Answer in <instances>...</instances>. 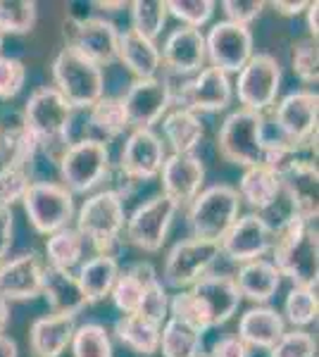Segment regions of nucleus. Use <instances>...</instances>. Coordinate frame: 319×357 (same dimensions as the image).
<instances>
[{"instance_id":"f257e3e1","label":"nucleus","mask_w":319,"mask_h":357,"mask_svg":"<svg viewBox=\"0 0 319 357\" xmlns=\"http://www.w3.org/2000/svg\"><path fill=\"white\" fill-rule=\"evenodd\" d=\"M274 267L298 289H317L319 281V236L317 222L293 217L274 234Z\"/></svg>"},{"instance_id":"f03ea898","label":"nucleus","mask_w":319,"mask_h":357,"mask_svg":"<svg viewBox=\"0 0 319 357\" xmlns=\"http://www.w3.org/2000/svg\"><path fill=\"white\" fill-rule=\"evenodd\" d=\"M62 186L72 195L91 193L112 174L110 148L101 138H79L69 143L57 158Z\"/></svg>"},{"instance_id":"7ed1b4c3","label":"nucleus","mask_w":319,"mask_h":357,"mask_svg":"<svg viewBox=\"0 0 319 357\" xmlns=\"http://www.w3.org/2000/svg\"><path fill=\"white\" fill-rule=\"evenodd\" d=\"M124 198L117 188H103L84 200L77 212V231L89 238L98 255H110L124 231Z\"/></svg>"},{"instance_id":"20e7f679","label":"nucleus","mask_w":319,"mask_h":357,"mask_svg":"<svg viewBox=\"0 0 319 357\" xmlns=\"http://www.w3.org/2000/svg\"><path fill=\"white\" fill-rule=\"evenodd\" d=\"M53 89L74 110H89L103 98V69L72 48H62L53 60Z\"/></svg>"},{"instance_id":"39448f33","label":"nucleus","mask_w":319,"mask_h":357,"mask_svg":"<svg viewBox=\"0 0 319 357\" xmlns=\"http://www.w3.org/2000/svg\"><path fill=\"white\" fill-rule=\"evenodd\" d=\"M239 212L241 198L236 188L229 183H217V186L202 188L188 203V229L193 238L219 243L231 224L239 220Z\"/></svg>"},{"instance_id":"423d86ee","label":"nucleus","mask_w":319,"mask_h":357,"mask_svg":"<svg viewBox=\"0 0 319 357\" xmlns=\"http://www.w3.org/2000/svg\"><path fill=\"white\" fill-rule=\"evenodd\" d=\"M265 117L251 110H236L217 131V148L224 160L241 167H258L265 158Z\"/></svg>"},{"instance_id":"0eeeda50","label":"nucleus","mask_w":319,"mask_h":357,"mask_svg":"<svg viewBox=\"0 0 319 357\" xmlns=\"http://www.w3.org/2000/svg\"><path fill=\"white\" fill-rule=\"evenodd\" d=\"M74 112L77 110L57 93L53 86H43V89H36L29 96L22 117H24L31 136L38 141V146L48 151L57 143L67 141L74 122Z\"/></svg>"},{"instance_id":"6e6552de","label":"nucleus","mask_w":319,"mask_h":357,"mask_svg":"<svg viewBox=\"0 0 319 357\" xmlns=\"http://www.w3.org/2000/svg\"><path fill=\"white\" fill-rule=\"evenodd\" d=\"M22 205L31 227L43 236L62 231L74 220V195L55 181H31Z\"/></svg>"},{"instance_id":"1a4fd4ad","label":"nucleus","mask_w":319,"mask_h":357,"mask_svg":"<svg viewBox=\"0 0 319 357\" xmlns=\"http://www.w3.org/2000/svg\"><path fill=\"white\" fill-rule=\"evenodd\" d=\"M281 89V67L274 55L258 53L246 62L236 79V98L243 110L262 114L276 102Z\"/></svg>"},{"instance_id":"9d476101","label":"nucleus","mask_w":319,"mask_h":357,"mask_svg":"<svg viewBox=\"0 0 319 357\" xmlns=\"http://www.w3.org/2000/svg\"><path fill=\"white\" fill-rule=\"evenodd\" d=\"M219 243L214 241H202V238H184L179 243L172 245V250L167 252L165 260V286L177 291H186L195 284L198 279L207 274V269L217 262Z\"/></svg>"},{"instance_id":"9b49d317","label":"nucleus","mask_w":319,"mask_h":357,"mask_svg":"<svg viewBox=\"0 0 319 357\" xmlns=\"http://www.w3.org/2000/svg\"><path fill=\"white\" fill-rule=\"evenodd\" d=\"M177 212L179 205L167 195H153L146 203H141L124 222L129 243L143 252L162 250Z\"/></svg>"},{"instance_id":"f8f14e48","label":"nucleus","mask_w":319,"mask_h":357,"mask_svg":"<svg viewBox=\"0 0 319 357\" xmlns=\"http://www.w3.org/2000/svg\"><path fill=\"white\" fill-rule=\"evenodd\" d=\"M172 91V105L191 112H222L229 107L231 98H234V86L231 79L224 72L214 67H202L193 79L184 82L179 89Z\"/></svg>"},{"instance_id":"ddd939ff","label":"nucleus","mask_w":319,"mask_h":357,"mask_svg":"<svg viewBox=\"0 0 319 357\" xmlns=\"http://www.w3.org/2000/svg\"><path fill=\"white\" fill-rule=\"evenodd\" d=\"M67 48L77 50L98 67L112 65L117 60L119 31L105 17H86L81 22H65Z\"/></svg>"},{"instance_id":"4468645a","label":"nucleus","mask_w":319,"mask_h":357,"mask_svg":"<svg viewBox=\"0 0 319 357\" xmlns=\"http://www.w3.org/2000/svg\"><path fill=\"white\" fill-rule=\"evenodd\" d=\"M165 158V143L153 129H133L119 155V176L126 186L150 181L160 176Z\"/></svg>"},{"instance_id":"2eb2a0df","label":"nucleus","mask_w":319,"mask_h":357,"mask_svg":"<svg viewBox=\"0 0 319 357\" xmlns=\"http://www.w3.org/2000/svg\"><path fill=\"white\" fill-rule=\"evenodd\" d=\"M319 96L310 89H300L283 96L274 110V122L281 141L291 146H310L317 136Z\"/></svg>"},{"instance_id":"dca6fc26","label":"nucleus","mask_w":319,"mask_h":357,"mask_svg":"<svg viewBox=\"0 0 319 357\" xmlns=\"http://www.w3.org/2000/svg\"><path fill=\"white\" fill-rule=\"evenodd\" d=\"M253 53V33L248 26L231 24V22H217L205 36V60L210 67L229 74H239Z\"/></svg>"},{"instance_id":"f3484780","label":"nucleus","mask_w":319,"mask_h":357,"mask_svg":"<svg viewBox=\"0 0 319 357\" xmlns=\"http://www.w3.org/2000/svg\"><path fill=\"white\" fill-rule=\"evenodd\" d=\"M121 105H124L129 126H133V129H153L172 107L170 79H136L129 86L126 96L121 98Z\"/></svg>"},{"instance_id":"a211bd4d","label":"nucleus","mask_w":319,"mask_h":357,"mask_svg":"<svg viewBox=\"0 0 319 357\" xmlns=\"http://www.w3.org/2000/svg\"><path fill=\"white\" fill-rule=\"evenodd\" d=\"M272 245H274V231L262 217L251 212L231 224V229L219 241V252L231 262L246 264L265 257Z\"/></svg>"},{"instance_id":"6ab92c4d","label":"nucleus","mask_w":319,"mask_h":357,"mask_svg":"<svg viewBox=\"0 0 319 357\" xmlns=\"http://www.w3.org/2000/svg\"><path fill=\"white\" fill-rule=\"evenodd\" d=\"M188 291L198 301L210 329H217V326L226 324L241 305V293L234 284V276L205 274Z\"/></svg>"},{"instance_id":"aec40b11","label":"nucleus","mask_w":319,"mask_h":357,"mask_svg":"<svg viewBox=\"0 0 319 357\" xmlns=\"http://www.w3.org/2000/svg\"><path fill=\"white\" fill-rule=\"evenodd\" d=\"M162 178V195L174 200L179 207L191 203L205 183V165L198 155H177L172 153L165 158L160 169Z\"/></svg>"},{"instance_id":"412c9836","label":"nucleus","mask_w":319,"mask_h":357,"mask_svg":"<svg viewBox=\"0 0 319 357\" xmlns=\"http://www.w3.org/2000/svg\"><path fill=\"white\" fill-rule=\"evenodd\" d=\"M43 269L45 264L36 252H22L13 260H5L0 264V298L8 303L38 298Z\"/></svg>"},{"instance_id":"4be33fe9","label":"nucleus","mask_w":319,"mask_h":357,"mask_svg":"<svg viewBox=\"0 0 319 357\" xmlns=\"http://www.w3.org/2000/svg\"><path fill=\"white\" fill-rule=\"evenodd\" d=\"M283 195L291 203L295 217L305 222H317V162L312 158L300 155L295 162L279 176Z\"/></svg>"},{"instance_id":"5701e85b","label":"nucleus","mask_w":319,"mask_h":357,"mask_svg":"<svg viewBox=\"0 0 319 357\" xmlns=\"http://www.w3.org/2000/svg\"><path fill=\"white\" fill-rule=\"evenodd\" d=\"M162 65L179 77L198 74L205 65V36L200 29L179 26L165 38L160 50Z\"/></svg>"},{"instance_id":"b1692460","label":"nucleus","mask_w":319,"mask_h":357,"mask_svg":"<svg viewBox=\"0 0 319 357\" xmlns=\"http://www.w3.org/2000/svg\"><path fill=\"white\" fill-rule=\"evenodd\" d=\"M40 153H43V148L31 136L22 112H5L0 117V155H3V165L24 167L31 174V167Z\"/></svg>"},{"instance_id":"393cba45","label":"nucleus","mask_w":319,"mask_h":357,"mask_svg":"<svg viewBox=\"0 0 319 357\" xmlns=\"http://www.w3.org/2000/svg\"><path fill=\"white\" fill-rule=\"evenodd\" d=\"M77 317L72 314H45L34 319L29 329V348L34 357H60L72 343Z\"/></svg>"},{"instance_id":"a878e982","label":"nucleus","mask_w":319,"mask_h":357,"mask_svg":"<svg viewBox=\"0 0 319 357\" xmlns=\"http://www.w3.org/2000/svg\"><path fill=\"white\" fill-rule=\"evenodd\" d=\"M283 333H286V321H283L281 312H276L274 307H267V305H255L241 314L236 336L248 348L272 350Z\"/></svg>"},{"instance_id":"bb28decb","label":"nucleus","mask_w":319,"mask_h":357,"mask_svg":"<svg viewBox=\"0 0 319 357\" xmlns=\"http://www.w3.org/2000/svg\"><path fill=\"white\" fill-rule=\"evenodd\" d=\"M40 296L48 301V307L53 314H72L77 317L86 307V298L79 289V281L72 272L48 267L43 269L40 281Z\"/></svg>"},{"instance_id":"cd10ccee","label":"nucleus","mask_w":319,"mask_h":357,"mask_svg":"<svg viewBox=\"0 0 319 357\" xmlns=\"http://www.w3.org/2000/svg\"><path fill=\"white\" fill-rule=\"evenodd\" d=\"M236 193H239V198L246 200L253 210H258V215H265V212H269L272 207L281 200L283 188H281L279 174H274L269 167L258 165V167H248V169L243 172Z\"/></svg>"},{"instance_id":"c85d7f7f","label":"nucleus","mask_w":319,"mask_h":357,"mask_svg":"<svg viewBox=\"0 0 319 357\" xmlns=\"http://www.w3.org/2000/svg\"><path fill=\"white\" fill-rule=\"evenodd\" d=\"M234 284L239 289L241 298H248L255 305H265L276 296L281 286V274L274 267V262L265 260H253L241 264L239 274L234 276Z\"/></svg>"},{"instance_id":"c756f323","label":"nucleus","mask_w":319,"mask_h":357,"mask_svg":"<svg viewBox=\"0 0 319 357\" xmlns=\"http://www.w3.org/2000/svg\"><path fill=\"white\" fill-rule=\"evenodd\" d=\"M117 60L124 62V67L129 69L136 79H155L162 69L158 45L153 41L141 38L138 33H133L131 29L119 33Z\"/></svg>"},{"instance_id":"7c9ffc66","label":"nucleus","mask_w":319,"mask_h":357,"mask_svg":"<svg viewBox=\"0 0 319 357\" xmlns=\"http://www.w3.org/2000/svg\"><path fill=\"white\" fill-rule=\"evenodd\" d=\"M74 276H77L79 289L86 298V305H96L105 301L112 291L119 276V262L112 255H96L79 264V272Z\"/></svg>"},{"instance_id":"2f4dec72","label":"nucleus","mask_w":319,"mask_h":357,"mask_svg":"<svg viewBox=\"0 0 319 357\" xmlns=\"http://www.w3.org/2000/svg\"><path fill=\"white\" fill-rule=\"evenodd\" d=\"M162 136L170 143L172 153L193 155L195 148L200 146L202 136H205V126H202L200 117L195 112L184 110V107H174L162 119Z\"/></svg>"},{"instance_id":"473e14b6","label":"nucleus","mask_w":319,"mask_h":357,"mask_svg":"<svg viewBox=\"0 0 319 357\" xmlns=\"http://www.w3.org/2000/svg\"><path fill=\"white\" fill-rule=\"evenodd\" d=\"M129 269L143 284V303L138 314L143 319L162 326L167 321V312H170V293H167V286L160 281L158 272H155V267L150 262H136Z\"/></svg>"},{"instance_id":"72a5a7b5","label":"nucleus","mask_w":319,"mask_h":357,"mask_svg":"<svg viewBox=\"0 0 319 357\" xmlns=\"http://www.w3.org/2000/svg\"><path fill=\"white\" fill-rule=\"evenodd\" d=\"M160 329L162 326L143 319L141 314H121L114 321V333L126 348L138 355H155L160 350Z\"/></svg>"},{"instance_id":"f704fd0d","label":"nucleus","mask_w":319,"mask_h":357,"mask_svg":"<svg viewBox=\"0 0 319 357\" xmlns=\"http://www.w3.org/2000/svg\"><path fill=\"white\" fill-rule=\"evenodd\" d=\"M86 241L81 238L77 229H62L48 236L45 241V255H48V267L62 269V272H72L74 267L81 264L84 257Z\"/></svg>"},{"instance_id":"c9c22d12","label":"nucleus","mask_w":319,"mask_h":357,"mask_svg":"<svg viewBox=\"0 0 319 357\" xmlns=\"http://www.w3.org/2000/svg\"><path fill=\"white\" fill-rule=\"evenodd\" d=\"M160 350L162 357H200L202 336L181 321L167 317V321L160 329Z\"/></svg>"},{"instance_id":"e433bc0d","label":"nucleus","mask_w":319,"mask_h":357,"mask_svg":"<svg viewBox=\"0 0 319 357\" xmlns=\"http://www.w3.org/2000/svg\"><path fill=\"white\" fill-rule=\"evenodd\" d=\"M86 112H89V124L94 126L103 138H117L129 129V119H126L121 98L103 96L101 100L94 102Z\"/></svg>"},{"instance_id":"4c0bfd02","label":"nucleus","mask_w":319,"mask_h":357,"mask_svg":"<svg viewBox=\"0 0 319 357\" xmlns=\"http://www.w3.org/2000/svg\"><path fill=\"white\" fill-rule=\"evenodd\" d=\"M131 10V31L146 41H153L167 24V3L165 0H133Z\"/></svg>"},{"instance_id":"58836bf2","label":"nucleus","mask_w":319,"mask_h":357,"mask_svg":"<svg viewBox=\"0 0 319 357\" xmlns=\"http://www.w3.org/2000/svg\"><path fill=\"white\" fill-rule=\"evenodd\" d=\"M319 312L317 289H298L293 286L288 291L286 301H283V321L293 326V329H305V326L315 324Z\"/></svg>"},{"instance_id":"ea45409f","label":"nucleus","mask_w":319,"mask_h":357,"mask_svg":"<svg viewBox=\"0 0 319 357\" xmlns=\"http://www.w3.org/2000/svg\"><path fill=\"white\" fill-rule=\"evenodd\" d=\"M36 3L34 0H0V33L22 36L36 26Z\"/></svg>"},{"instance_id":"a19ab883","label":"nucleus","mask_w":319,"mask_h":357,"mask_svg":"<svg viewBox=\"0 0 319 357\" xmlns=\"http://www.w3.org/2000/svg\"><path fill=\"white\" fill-rule=\"evenodd\" d=\"M69 348H72L74 357H112V341H110L105 326L96 324V321L77 326Z\"/></svg>"},{"instance_id":"79ce46f5","label":"nucleus","mask_w":319,"mask_h":357,"mask_svg":"<svg viewBox=\"0 0 319 357\" xmlns=\"http://www.w3.org/2000/svg\"><path fill=\"white\" fill-rule=\"evenodd\" d=\"M110 298H112L114 307L119 310L121 314H138L143 303V284L131 269H126L124 274L119 272L117 281H114L112 291H110Z\"/></svg>"},{"instance_id":"37998d69","label":"nucleus","mask_w":319,"mask_h":357,"mask_svg":"<svg viewBox=\"0 0 319 357\" xmlns=\"http://www.w3.org/2000/svg\"><path fill=\"white\" fill-rule=\"evenodd\" d=\"M31 186V174L24 167L17 165H3L0 167V207H13L15 203H22Z\"/></svg>"},{"instance_id":"c03bdc74","label":"nucleus","mask_w":319,"mask_h":357,"mask_svg":"<svg viewBox=\"0 0 319 357\" xmlns=\"http://www.w3.org/2000/svg\"><path fill=\"white\" fill-rule=\"evenodd\" d=\"M167 15L184 22V26L200 29L212 20L214 3L212 0H170L167 3Z\"/></svg>"},{"instance_id":"a18cd8bd","label":"nucleus","mask_w":319,"mask_h":357,"mask_svg":"<svg viewBox=\"0 0 319 357\" xmlns=\"http://www.w3.org/2000/svg\"><path fill=\"white\" fill-rule=\"evenodd\" d=\"M291 65L295 77L303 84L312 86L319 82V57H317V41L312 38H300L298 43L293 45V57Z\"/></svg>"},{"instance_id":"49530a36","label":"nucleus","mask_w":319,"mask_h":357,"mask_svg":"<svg viewBox=\"0 0 319 357\" xmlns=\"http://www.w3.org/2000/svg\"><path fill=\"white\" fill-rule=\"evenodd\" d=\"M269 357H317L315 336L305 329L286 331L269 350Z\"/></svg>"},{"instance_id":"de8ad7c7","label":"nucleus","mask_w":319,"mask_h":357,"mask_svg":"<svg viewBox=\"0 0 319 357\" xmlns=\"http://www.w3.org/2000/svg\"><path fill=\"white\" fill-rule=\"evenodd\" d=\"M27 84V67L17 57L0 55V100H13Z\"/></svg>"},{"instance_id":"09e8293b","label":"nucleus","mask_w":319,"mask_h":357,"mask_svg":"<svg viewBox=\"0 0 319 357\" xmlns=\"http://www.w3.org/2000/svg\"><path fill=\"white\" fill-rule=\"evenodd\" d=\"M222 10L226 15V22L239 26H248L262 15L265 3L262 0H224Z\"/></svg>"},{"instance_id":"8fccbe9b","label":"nucleus","mask_w":319,"mask_h":357,"mask_svg":"<svg viewBox=\"0 0 319 357\" xmlns=\"http://www.w3.org/2000/svg\"><path fill=\"white\" fill-rule=\"evenodd\" d=\"M207 357H251V348L241 341L239 336H222L214 341Z\"/></svg>"},{"instance_id":"3c124183","label":"nucleus","mask_w":319,"mask_h":357,"mask_svg":"<svg viewBox=\"0 0 319 357\" xmlns=\"http://www.w3.org/2000/svg\"><path fill=\"white\" fill-rule=\"evenodd\" d=\"M13 229H15V217L13 210L0 207V264L5 262L10 245H13Z\"/></svg>"},{"instance_id":"603ef678","label":"nucleus","mask_w":319,"mask_h":357,"mask_svg":"<svg viewBox=\"0 0 319 357\" xmlns=\"http://www.w3.org/2000/svg\"><path fill=\"white\" fill-rule=\"evenodd\" d=\"M272 5H274V10L279 15H283V17H295V15H303L310 3H305V0H298V3H283V0H274Z\"/></svg>"},{"instance_id":"864d4df0","label":"nucleus","mask_w":319,"mask_h":357,"mask_svg":"<svg viewBox=\"0 0 319 357\" xmlns=\"http://www.w3.org/2000/svg\"><path fill=\"white\" fill-rule=\"evenodd\" d=\"M305 15H307V31H310V38H312V41H317V33H319V20H317L319 3H310V5H307Z\"/></svg>"},{"instance_id":"5fc2aeb1","label":"nucleus","mask_w":319,"mask_h":357,"mask_svg":"<svg viewBox=\"0 0 319 357\" xmlns=\"http://www.w3.org/2000/svg\"><path fill=\"white\" fill-rule=\"evenodd\" d=\"M17 343L13 341L10 336H5V333H0V357H17Z\"/></svg>"},{"instance_id":"6e6d98bb","label":"nucleus","mask_w":319,"mask_h":357,"mask_svg":"<svg viewBox=\"0 0 319 357\" xmlns=\"http://www.w3.org/2000/svg\"><path fill=\"white\" fill-rule=\"evenodd\" d=\"M10 324V303L0 298V333H5Z\"/></svg>"},{"instance_id":"4d7b16f0","label":"nucleus","mask_w":319,"mask_h":357,"mask_svg":"<svg viewBox=\"0 0 319 357\" xmlns=\"http://www.w3.org/2000/svg\"><path fill=\"white\" fill-rule=\"evenodd\" d=\"M96 8H105L107 13H114V8H124V3H94Z\"/></svg>"},{"instance_id":"13d9d810","label":"nucleus","mask_w":319,"mask_h":357,"mask_svg":"<svg viewBox=\"0 0 319 357\" xmlns=\"http://www.w3.org/2000/svg\"><path fill=\"white\" fill-rule=\"evenodd\" d=\"M0 50H3V33H0Z\"/></svg>"},{"instance_id":"bf43d9fd","label":"nucleus","mask_w":319,"mask_h":357,"mask_svg":"<svg viewBox=\"0 0 319 357\" xmlns=\"http://www.w3.org/2000/svg\"><path fill=\"white\" fill-rule=\"evenodd\" d=\"M200 357H207V355H205V353H202V355H200Z\"/></svg>"}]
</instances>
